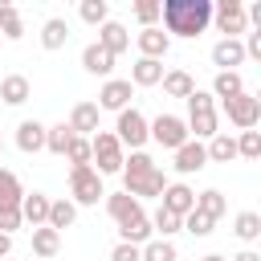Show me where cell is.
Here are the masks:
<instances>
[{"instance_id": "1", "label": "cell", "mask_w": 261, "mask_h": 261, "mask_svg": "<svg viewBox=\"0 0 261 261\" xmlns=\"http://www.w3.org/2000/svg\"><path fill=\"white\" fill-rule=\"evenodd\" d=\"M167 37H200L212 24V0H163L159 4Z\"/></svg>"}, {"instance_id": "2", "label": "cell", "mask_w": 261, "mask_h": 261, "mask_svg": "<svg viewBox=\"0 0 261 261\" xmlns=\"http://www.w3.org/2000/svg\"><path fill=\"white\" fill-rule=\"evenodd\" d=\"M188 118H184V126H188V135L192 139H212L216 135V126H220V118H216V98L208 94V90H192L188 98Z\"/></svg>"}, {"instance_id": "3", "label": "cell", "mask_w": 261, "mask_h": 261, "mask_svg": "<svg viewBox=\"0 0 261 261\" xmlns=\"http://www.w3.org/2000/svg\"><path fill=\"white\" fill-rule=\"evenodd\" d=\"M122 159H126V151L114 139V130H94L90 135V167L98 175H118L122 171Z\"/></svg>"}, {"instance_id": "4", "label": "cell", "mask_w": 261, "mask_h": 261, "mask_svg": "<svg viewBox=\"0 0 261 261\" xmlns=\"http://www.w3.org/2000/svg\"><path fill=\"white\" fill-rule=\"evenodd\" d=\"M114 139L122 143V151H126V147H130V151H143V143L151 139V135H147V118H143V110H135V106L118 110V122H114Z\"/></svg>"}, {"instance_id": "5", "label": "cell", "mask_w": 261, "mask_h": 261, "mask_svg": "<svg viewBox=\"0 0 261 261\" xmlns=\"http://www.w3.org/2000/svg\"><path fill=\"white\" fill-rule=\"evenodd\" d=\"M224 114H228V122H232L237 130H253V126L261 122V98L249 94V90H241L237 98L224 102Z\"/></svg>"}, {"instance_id": "6", "label": "cell", "mask_w": 261, "mask_h": 261, "mask_svg": "<svg viewBox=\"0 0 261 261\" xmlns=\"http://www.w3.org/2000/svg\"><path fill=\"white\" fill-rule=\"evenodd\" d=\"M147 135H151V139H155L163 151H175V147H184V143L192 139L179 114H159L155 122H147Z\"/></svg>"}, {"instance_id": "7", "label": "cell", "mask_w": 261, "mask_h": 261, "mask_svg": "<svg viewBox=\"0 0 261 261\" xmlns=\"http://www.w3.org/2000/svg\"><path fill=\"white\" fill-rule=\"evenodd\" d=\"M69 196H73V204H98L106 196L102 175L94 167H69Z\"/></svg>"}, {"instance_id": "8", "label": "cell", "mask_w": 261, "mask_h": 261, "mask_svg": "<svg viewBox=\"0 0 261 261\" xmlns=\"http://www.w3.org/2000/svg\"><path fill=\"white\" fill-rule=\"evenodd\" d=\"M212 20H216V29H220L224 37H232V41H241V33H245V24H249L241 0H216V4H212Z\"/></svg>"}, {"instance_id": "9", "label": "cell", "mask_w": 261, "mask_h": 261, "mask_svg": "<svg viewBox=\"0 0 261 261\" xmlns=\"http://www.w3.org/2000/svg\"><path fill=\"white\" fill-rule=\"evenodd\" d=\"M130 94H135V86H130L126 77H106V82H102V90H98V102H94V106H98V110H114V114H118V110H126V106H130Z\"/></svg>"}, {"instance_id": "10", "label": "cell", "mask_w": 261, "mask_h": 261, "mask_svg": "<svg viewBox=\"0 0 261 261\" xmlns=\"http://www.w3.org/2000/svg\"><path fill=\"white\" fill-rule=\"evenodd\" d=\"M163 188H167V179H163L159 167H151V171H143V175H122V192L135 196L139 204H143L147 196H163Z\"/></svg>"}, {"instance_id": "11", "label": "cell", "mask_w": 261, "mask_h": 261, "mask_svg": "<svg viewBox=\"0 0 261 261\" xmlns=\"http://www.w3.org/2000/svg\"><path fill=\"white\" fill-rule=\"evenodd\" d=\"M241 61H245V45H241V41L220 37V41L212 45V65H216V73H237Z\"/></svg>"}, {"instance_id": "12", "label": "cell", "mask_w": 261, "mask_h": 261, "mask_svg": "<svg viewBox=\"0 0 261 261\" xmlns=\"http://www.w3.org/2000/svg\"><path fill=\"white\" fill-rule=\"evenodd\" d=\"M179 175H192V171H204L208 167V151L200 139H188L184 147H175V163H171Z\"/></svg>"}, {"instance_id": "13", "label": "cell", "mask_w": 261, "mask_h": 261, "mask_svg": "<svg viewBox=\"0 0 261 261\" xmlns=\"http://www.w3.org/2000/svg\"><path fill=\"white\" fill-rule=\"evenodd\" d=\"M159 208H167L171 216H179V220H184V216L196 208V192H192L188 184H167V188H163V204H159Z\"/></svg>"}, {"instance_id": "14", "label": "cell", "mask_w": 261, "mask_h": 261, "mask_svg": "<svg viewBox=\"0 0 261 261\" xmlns=\"http://www.w3.org/2000/svg\"><path fill=\"white\" fill-rule=\"evenodd\" d=\"M98 45H102L110 57L126 53V49H130V33H126V24H118V20H106V24H98Z\"/></svg>"}, {"instance_id": "15", "label": "cell", "mask_w": 261, "mask_h": 261, "mask_svg": "<svg viewBox=\"0 0 261 261\" xmlns=\"http://www.w3.org/2000/svg\"><path fill=\"white\" fill-rule=\"evenodd\" d=\"M135 41H139V57H151V61H163L167 49H171V37H167L159 24H155V29H143Z\"/></svg>"}, {"instance_id": "16", "label": "cell", "mask_w": 261, "mask_h": 261, "mask_svg": "<svg viewBox=\"0 0 261 261\" xmlns=\"http://www.w3.org/2000/svg\"><path fill=\"white\" fill-rule=\"evenodd\" d=\"M98 114H102V110H98L94 102H77V106L69 110V122H65V126H69L77 139H90V135L98 130Z\"/></svg>"}, {"instance_id": "17", "label": "cell", "mask_w": 261, "mask_h": 261, "mask_svg": "<svg viewBox=\"0 0 261 261\" xmlns=\"http://www.w3.org/2000/svg\"><path fill=\"white\" fill-rule=\"evenodd\" d=\"M82 69L86 73H94V77H110V69H114V57L98 45V41H90L86 49H82Z\"/></svg>"}, {"instance_id": "18", "label": "cell", "mask_w": 261, "mask_h": 261, "mask_svg": "<svg viewBox=\"0 0 261 261\" xmlns=\"http://www.w3.org/2000/svg\"><path fill=\"white\" fill-rule=\"evenodd\" d=\"M16 147H20L24 155H37V151H45V122H37V118H24V122L16 126Z\"/></svg>"}, {"instance_id": "19", "label": "cell", "mask_w": 261, "mask_h": 261, "mask_svg": "<svg viewBox=\"0 0 261 261\" xmlns=\"http://www.w3.org/2000/svg\"><path fill=\"white\" fill-rule=\"evenodd\" d=\"M0 98H4L8 106H24V102L33 98L29 77H24V73H8V77H0Z\"/></svg>"}, {"instance_id": "20", "label": "cell", "mask_w": 261, "mask_h": 261, "mask_svg": "<svg viewBox=\"0 0 261 261\" xmlns=\"http://www.w3.org/2000/svg\"><path fill=\"white\" fill-rule=\"evenodd\" d=\"M163 73H167V69H163V61L139 57V61L130 65V77H126V82H130V86H159V82H163Z\"/></svg>"}, {"instance_id": "21", "label": "cell", "mask_w": 261, "mask_h": 261, "mask_svg": "<svg viewBox=\"0 0 261 261\" xmlns=\"http://www.w3.org/2000/svg\"><path fill=\"white\" fill-rule=\"evenodd\" d=\"M20 216H24V224L41 228L45 216H49V196H45V192H24V200H20Z\"/></svg>"}, {"instance_id": "22", "label": "cell", "mask_w": 261, "mask_h": 261, "mask_svg": "<svg viewBox=\"0 0 261 261\" xmlns=\"http://www.w3.org/2000/svg\"><path fill=\"white\" fill-rule=\"evenodd\" d=\"M106 212H110V220H114V224H122V220L139 216V212H143V204H139L135 196H126V192H110V196H106Z\"/></svg>"}, {"instance_id": "23", "label": "cell", "mask_w": 261, "mask_h": 261, "mask_svg": "<svg viewBox=\"0 0 261 261\" xmlns=\"http://www.w3.org/2000/svg\"><path fill=\"white\" fill-rule=\"evenodd\" d=\"M204 151H208V163H232V159H237V139L224 135V130H216V135L204 143Z\"/></svg>"}, {"instance_id": "24", "label": "cell", "mask_w": 261, "mask_h": 261, "mask_svg": "<svg viewBox=\"0 0 261 261\" xmlns=\"http://www.w3.org/2000/svg\"><path fill=\"white\" fill-rule=\"evenodd\" d=\"M118 232H122V241H126V245H139V249H143V245L155 237V232H151V220H147V212H139V216L122 220V224H118Z\"/></svg>"}, {"instance_id": "25", "label": "cell", "mask_w": 261, "mask_h": 261, "mask_svg": "<svg viewBox=\"0 0 261 261\" xmlns=\"http://www.w3.org/2000/svg\"><path fill=\"white\" fill-rule=\"evenodd\" d=\"M73 220H77V204H73V200H49V216H45V224H49L53 232L69 228Z\"/></svg>"}, {"instance_id": "26", "label": "cell", "mask_w": 261, "mask_h": 261, "mask_svg": "<svg viewBox=\"0 0 261 261\" xmlns=\"http://www.w3.org/2000/svg\"><path fill=\"white\" fill-rule=\"evenodd\" d=\"M159 86H163V94H167V98H188V94L196 90V82H192V73H188V69H167Z\"/></svg>"}, {"instance_id": "27", "label": "cell", "mask_w": 261, "mask_h": 261, "mask_svg": "<svg viewBox=\"0 0 261 261\" xmlns=\"http://www.w3.org/2000/svg\"><path fill=\"white\" fill-rule=\"evenodd\" d=\"M196 212H204V216L220 220V216L228 212V200H224V192H216V188H204V192H196Z\"/></svg>"}, {"instance_id": "28", "label": "cell", "mask_w": 261, "mask_h": 261, "mask_svg": "<svg viewBox=\"0 0 261 261\" xmlns=\"http://www.w3.org/2000/svg\"><path fill=\"white\" fill-rule=\"evenodd\" d=\"M57 249H61V232H53L49 224H41V228H33V253H37L41 261H49V257H57Z\"/></svg>"}, {"instance_id": "29", "label": "cell", "mask_w": 261, "mask_h": 261, "mask_svg": "<svg viewBox=\"0 0 261 261\" xmlns=\"http://www.w3.org/2000/svg\"><path fill=\"white\" fill-rule=\"evenodd\" d=\"M65 41H69V24H65L61 16H49V20L41 24V45L53 53V49H61Z\"/></svg>"}, {"instance_id": "30", "label": "cell", "mask_w": 261, "mask_h": 261, "mask_svg": "<svg viewBox=\"0 0 261 261\" xmlns=\"http://www.w3.org/2000/svg\"><path fill=\"white\" fill-rule=\"evenodd\" d=\"M20 200H24L20 179H16L8 167H0V208H20Z\"/></svg>"}, {"instance_id": "31", "label": "cell", "mask_w": 261, "mask_h": 261, "mask_svg": "<svg viewBox=\"0 0 261 261\" xmlns=\"http://www.w3.org/2000/svg\"><path fill=\"white\" fill-rule=\"evenodd\" d=\"M147 220H151V232H159V241H171V237L184 228V220H179V216H171L167 208H155Z\"/></svg>"}, {"instance_id": "32", "label": "cell", "mask_w": 261, "mask_h": 261, "mask_svg": "<svg viewBox=\"0 0 261 261\" xmlns=\"http://www.w3.org/2000/svg\"><path fill=\"white\" fill-rule=\"evenodd\" d=\"M0 37L4 41H20L24 37V20H20L16 4H0Z\"/></svg>"}, {"instance_id": "33", "label": "cell", "mask_w": 261, "mask_h": 261, "mask_svg": "<svg viewBox=\"0 0 261 261\" xmlns=\"http://www.w3.org/2000/svg\"><path fill=\"white\" fill-rule=\"evenodd\" d=\"M241 90H245V77H241V73H216V77H212V98H220V102L237 98Z\"/></svg>"}, {"instance_id": "34", "label": "cell", "mask_w": 261, "mask_h": 261, "mask_svg": "<svg viewBox=\"0 0 261 261\" xmlns=\"http://www.w3.org/2000/svg\"><path fill=\"white\" fill-rule=\"evenodd\" d=\"M139 261H179V253H175V245H171V241L151 237V241L139 249Z\"/></svg>"}, {"instance_id": "35", "label": "cell", "mask_w": 261, "mask_h": 261, "mask_svg": "<svg viewBox=\"0 0 261 261\" xmlns=\"http://www.w3.org/2000/svg\"><path fill=\"white\" fill-rule=\"evenodd\" d=\"M232 232H237L241 241H249V245H253V241L261 237V216H257L253 208H249V212H237V220H232Z\"/></svg>"}, {"instance_id": "36", "label": "cell", "mask_w": 261, "mask_h": 261, "mask_svg": "<svg viewBox=\"0 0 261 261\" xmlns=\"http://www.w3.org/2000/svg\"><path fill=\"white\" fill-rule=\"evenodd\" d=\"M73 143V130L65 126V122H57V126H45V151H53V155H65V147Z\"/></svg>"}, {"instance_id": "37", "label": "cell", "mask_w": 261, "mask_h": 261, "mask_svg": "<svg viewBox=\"0 0 261 261\" xmlns=\"http://www.w3.org/2000/svg\"><path fill=\"white\" fill-rule=\"evenodd\" d=\"M77 12H82L86 24H106V20H110V4H106V0H82Z\"/></svg>"}, {"instance_id": "38", "label": "cell", "mask_w": 261, "mask_h": 261, "mask_svg": "<svg viewBox=\"0 0 261 261\" xmlns=\"http://www.w3.org/2000/svg\"><path fill=\"white\" fill-rule=\"evenodd\" d=\"M237 159H261V135L257 130H241L237 135Z\"/></svg>"}, {"instance_id": "39", "label": "cell", "mask_w": 261, "mask_h": 261, "mask_svg": "<svg viewBox=\"0 0 261 261\" xmlns=\"http://www.w3.org/2000/svg\"><path fill=\"white\" fill-rule=\"evenodd\" d=\"M61 159H69V167H90V139H77L73 135V143L65 147Z\"/></svg>"}, {"instance_id": "40", "label": "cell", "mask_w": 261, "mask_h": 261, "mask_svg": "<svg viewBox=\"0 0 261 261\" xmlns=\"http://www.w3.org/2000/svg\"><path fill=\"white\" fill-rule=\"evenodd\" d=\"M212 224H216V220H212V216H204V212H196V208L184 216V228H188L192 237H208V232H212Z\"/></svg>"}, {"instance_id": "41", "label": "cell", "mask_w": 261, "mask_h": 261, "mask_svg": "<svg viewBox=\"0 0 261 261\" xmlns=\"http://www.w3.org/2000/svg\"><path fill=\"white\" fill-rule=\"evenodd\" d=\"M135 16H139L143 29H155V20H159V0H139V4H135Z\"/></svg>"}, {"instance_id": "42", "label": "cell", "mask_w": 261, "mask_h": 261, "mask_svg": "<svg viewBox=\"0 0 261 261\" xmlns=\"http://www.w3.org/2000/svg\"><path fill=\"white\" fill-rule=\"evenodd\" d=\"M20 224H24L20 208H0V232H4V237H12V232H16Z\"/></svg>"}, {"instance_id": "43", "label": "cell", "mask_w": 261, "mask_h": 261, "mask_svg": "<svg viewBox=\"0 0 261 261\" xmlns=\"http://www.w3.org/2000/svg\"><path fill=\"white\" fill-rule=\"evenodd\" d=\"M110 261H139V245H126V241H118V245L110 249Z\"/></svg>"}, {"instance_id": "44", "label": "cell", "mask_w": 261, "mask_h": 261, "mask_svg": "<svg viewBox=\"0 0 261 261\" xmlns=\"http://www.w3.org/2000/svg\"><path fill=\"white\" fill-rule=\"evenodd\" d=\"M241 45H245V57H261V29H257V33H249Z\"/></svg>"}, {"instance_id": "45", "label": "cell", "mask_w": 261, "mask_h": 261, "mask_svg": "<svg viewBox=\"0 0 261 261\" xmlns=\"http://www.w3.org/2000/svg\"><path fill=\"white\" fill-rule=\"evenodd\" d=\"M8 253H12V237H4V232H0V261H4Z\"/></svg>"}, {"instance_id": "46", "label": "cell", "mask_w": 261, "mask_h": 261, "mask_svg": "<svg viewBox=\"0 0 261 261\" xmlns=\"http://www.w3.org/2000/svg\"><path fill=\"white\" fill-rule=\"evenodd\" d=\"M228 261H261V253H253V249H245V253H237V257H228Z\"/></svg>"}, {"instance_id": "47", "label": "cell", "mask_w": 261, "mask_h": 261, "mask_svg": "<svg viewBox=\"0 0 261 261\" xmlns=\"http://www.w3.org/2000/svg\"><path fill=\"white\" fill-rule=\"evenodd\" d=\"M200 261H228V257H220V253H208V257H200Z\"/></svg>"}, {"instance_id": "48", "label": "cell", "mask_w": 261, "mask_h": 261, "mask_svg": "<svg viewBox=\"0 0 261 261\" xmlns=\"http://www.w3.org/2000/svg\"><path fill=\"white\" fill-rule=\"evenodd\" d=\"M0 155H4V139H0Z\"/></svg>"}, {"instance_id": "49", "label": "cell", "mask_w": 261, "mask_h": 261, "mask_svg": "<svg viewBox=\"0 0 261 261\" xmlns=\"http://www.w3.org/2000/svg\"><path fill=\"white\" fill-rule=\"evenodd\" d=\"M4 261H8V257H4Z\"/></svg>"}, {"instance_id": "50", "label": "cell", "mask_w": 261, "mask_h": 261, "mask_svg": "<svg viewBox=\"0 0 261 261\" xmlns=\"http://www.w3.org/2000/svg\"><path fill=\"white\" fill-rule=\"evenodd\" d=\"M0 41H4V37H0Z\"/></svg>"}]
</instances>
